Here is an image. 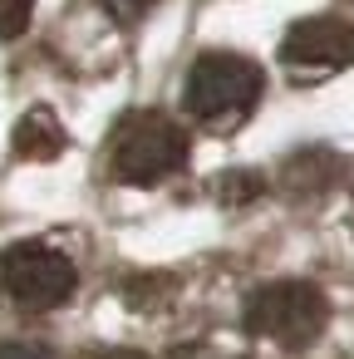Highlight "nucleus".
I'll return each instance as SVG.
<instances>
[{
  "label": "nucleus",
  "instance_id": "nucleus-1",
  "mask_svg": "<svg viewBox=\"0 0 354 359\" xmlns=\"http://www.w3.org/2000/svg\"><path fill=\"white\" fill-rule=\"evenodd\" d=\"M266 94V74L256 60L246 55H202L192 69H187V89H182V104L197 123H212V128H236L241 118H251V109L261 104Z\"/></svg>",
  "mask_w": 354,
  "mask_h": 359
},
{
  "label": "nucleus",
  "instance_id": "nucleus-2",
  "mask_svg": "<svg viewBox=\"0 0 354 359\" xmlns=\"http://www.w3.org/2000/svg\"><path fill=\"white\" fill-rule=\"evenodd\" d=\"M187 163V133L168 114H128L109 143V172L133 187H153Z\"/></svg>",
  "mask_w": 354,
  "mask_h": 359
},
{
  "label": "nucleus",
  "instance_id": "nucleus-3",
  "mask_svg": "<svg viewBox=\"0 0 354 359\" xmlns=\"http://www.w3.org/2000/svg\"><path fill=\"white\" fill-rule=\"evenodd\" d=\"M329 300L310 280H271L246 295V330L280 344V349H310L325 334Z\"/></svg>",
  "mask_w": 354,
  "mask_h": 359
},
{
  "label": "nucleus",
  "instance_id": "nucleus-4",
  "mask_svg": "<svg viewBox=\"0 0 354 359\" xmlns=\"http://www.w3.org/2000/svg\"><path fill=\"white\" fill-rule=\"evenodd\" d=\"M74 261L45 241H15L0 251V290L20 310H60L74 295Z\"/></svg>",
  "mask_w": 354,
  "mask_h": 359
},
{
  "label": "nucleus",
  "instance_id": "nucleus-5",
  "mask_svg": "<svg viewBox=\"0 0 354 359\" xmlns=\"http://www.w3.org/2000/svg\"><path fill=\"white\" fill-rule=\"evenodd\" d=\"M280 60L285 69L295 74H329V69H344L354 60V30L334 15H310L300 25H290L285 45H280Z\"/></svg>",
  "mask_w": 354,
  "mask_h": 359
},
{
  "label": "nucleus",
  "instance_id": "nucleus-6",
  "mask_svg": "<svg viewBox=\"0 0 354 359\" xmlns=\"http://www.w3.org/2000/svg\"><path fill=\"white\" fill-rule=\"evenodd\" d=\"M64 143H69V138H64V128L55 123L50 109H30V114L15 123V153L30 158V163H50V158H60Z\"/></svg>",
  "mask_w": 354,
  "mask_h": 359
},
{
  "label": "nucleus",
  "instance_id": "nucleus-7",
  "mask_svg": "<svg viewBox=\"0 0 354 359\" xmlns=\"http://www.w3.org/2000/svg\"><path fill=\"white\" fill-rule=\"evenodd\" d=\"M30 15H35V0H0V40L25 35Z\"/></svg>",
  "mask_w": 354,
  "mask_h": 359
},
{
  "label": "nucleus",
  "instance_id": "nucleus-8",
  "mask_svg": "<svg viewBox=\"0 0 354 359\" xmlns=\"http://www.w3.org/2000/svg\"><path fill=\"white\" fill-rule=\"evenodd\" d=\"M0 359H60V354L35 339H11V344H0Z\"/></svg>",
  "mask_w": 354,
  "mask_h": 359
},
{
  "label": "nucleus",
  "instance_id": "nucleus-9",
  "mask_svg": "<svg viewBox=\"0 0 354 359\" xmlns=\"http://www.w3.org/2000/svg\"><path fill=\"white\" fill-rule=\"evenodd\" d=\"M148 6H158V0H109V11H114V15H123V20H133V15H143Z\"/></svg>",
  "mask_w": 354,
  "mask_h": 359
},
{
  "label": "nucleus",
  "instance_id": "nucleus-10",
  "mask_svg": "<svg viewBox=\"0 0 354 359\" xmlns=\"http://www.w3.org/2000/svg\"><path fill=\"white\" fill-rule=\"evenodd\" d=\"M99 359H148V354H138V349H109V354H99Z\"/></svg>",
  "mask_w": 354,
  "mask_h": 359
}]
</instances>
